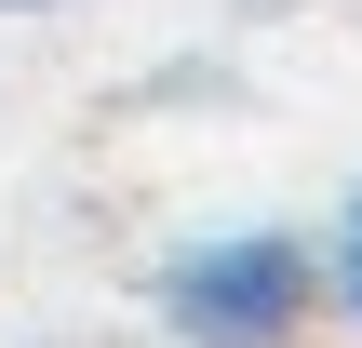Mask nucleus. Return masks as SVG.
I'll use <instances>...</instances> for the list:
<instances>
[{
    "mask_svg": "<svg viewBox=\"0 0 362 348\" xmlns=\"http://www.w3.org/2000/svg\"><path fill=\"white\" fill-rule=\"evenodd\" d=\"M309 241H282V228H228V241H188L175 268H161V322L188 348H282L309 322Z\"/></svg>",
    "mask_w": 362,
    "mask_h": 348,
    "instance_id": "f257e3e1",
    "label": "nucleus"
},
{
    "mask_svg": "<svg viewBox=\"0 0 362 348\" xmlns=\"http://www.w3.org/2000/svg\"><path fill=\"white\" fill-rule=\"evenodd\" d=\"M336 295H349V322H362V201H349V228H336Z\"/></svg>",
    "mask_w": 362,
    "mask_h": 348,
    "instance_id": "f03ea898",
    "label": "nucleus"
}]
</instances>
